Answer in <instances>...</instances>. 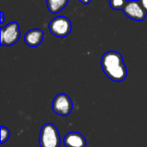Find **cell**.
Segmentation results:
<instances>
[{"instance_id": "1", "label": "cell", "mask_w": 147, "mask_h": 147, "mask_svg": "<svg viewBox=\"0 0 147 147\" xmlns=\"http://www.w3.org/2000/svg\"><path fill=\"white\" fill-rule=\"evenodd\" d=\"M101 66L105 75L114 82H121L127 76V70L121 54L108 51L101 58Z\"/></svg>"}, {"instance_id": "2", "label": "cell", "mask_w": 147, "mask_h": 147, "mask_svg": "<svg viewBox=\"0 0 147 147\" xmlns=\"http://www.w3.org/2000/svg\"><path fill=\"white\" fill-rule=\"evenodd\" d=\"M61 143L58 128L52 123L44 124L40 132V147H59Z\"/></svg>"}, {"instance_id": "3", "label": "cell", "mask_w": 147, "mask_h": 147, "mask_svg": "<svg viewBox=\"0 0 147 147\" xmlns=\"http://www.w3.org/2000/svg\"><path fill=\"white\" fill-rule=\"evenodd\" d=\"M72 28L71 22L66 16H56L49 23V31L53 36L65 38L70 34Z\"/></svg>"}, {"instance_id": "4", "label": "cell", "mask_w": 147, "mask_h": 147, "mask_svg": "<svg viewBox=\"0 0 147 147\" xmlns=\"http://www.w3.org/2000/svg\"><path fill=\"white\" fill-rule=\"evenodd\" d=\"M1 32V46H12L16 44L21 34L19 24L16 22H12L5 26H2Z\"/></svg>"}, {"instance_id": "5", "label": "cell", "mask_w": 147, "mask_h": 147, "mask_svg": "<svg viewBox=\"0 0 147 147\" xmlns=\"http://www.w3.org/2000/svg\"><path fill=\"white\" fill-rule=\"evenodd\" d=\"M53 111L60 116H68L73 109V102L69 96L65 93L57 95L52 103Z\"/></svg>"}, {"instance_id": "6", "label": "cell", "mask_w": 147, "mask_h": 147, "mask_svg": "<svg viewBox=\"0 0 147 147\" xmlns=\"http://www.w3.org/2000/svg\"><path fill=\"white\" fill-rule=\"evenodd\" d=\"M122 11L128 18L136 22H142L146 18L147 12L142 7L139 0L127 1Z\"/></svg>"}, {"instance_id": "7", "label": "cell", "mask_w": 147, "mask_h": 147, "mask_svg": "<svg viewBox=\"0 0 147 147\" xmlns=\"http://www.w3.org/2000/svg\"><path fill=\"white\" fill-rule=\"evenodd\" d=\"M45 36L44 32L39 28H33L28 30L24 35L25 43L30 47H38L43 40Z\"/></svg>"}, {"instance_id": "8", "label": "cell", "mask_w": 147, "mask_h": 147, "mask_svg": "<svg viewBox=\"0 0 147 147\" xmlns=\"http://www.w3.org/2000/svg\"><path fill=\"white\" fill-rule=\"evenodd\" d=\"M65 147H86V140L83 134L78 132L68 133L63 140Z\"/></svg>"}, {"instance_id": "9", "label": "cell", "mask_w": 147, "mask_h": 147, "mask_svg": "<svg viewBox=\"0 0 147 147\" xmlns=\"http://www.w3.org/2000/svg\"><path fill=\"white\" fill-rule=\"evenodd\" d=\"M69 0H47V6L50 13L57 14L64 9Z\"/></svg>"}, {"instance_id": "10", "label": "cell", "mask_w": 147, "mask_h": 147, "mask_svg": "<svg viewBox=\"0 0 147 147\" xmlns=\"http://www.w3.org/2000/svg\"><path fill=\"white\" fill-rule=\"evenodd\" d=\"M127 3V0H109L110 7L115 10H122L126 6Z\"/></svg>"}, {"instance_id": "11", "label": "cell", "mask_w": 147, "mask_h": 147, "mask_svg": "<svg viewBox=\"0 0 147 147\" xmlns=\"http://www.w3.org/2000/svg\"><path fill=\"white\" fill-rule=\"evenodd\" d=\"M9 136H10V132H9V130L7 127L2 126V127H1V144L5 143V142L9 140Z\"/></svg>"}, {"instance_id": "12", "label": "cell", "mask_w": 147, "mask_h": 147, "mask_svg": "<svg viewBox=\"0 0 147 147\" xmlns=\"http://www.w3.org/2000/svg\"><path fill=\"white\" fill-rule=\"evenodd\" d=\"M142 7L145 9V10L147 12V0H139Z\"/></svg>"}, {"instance_id": "13", "label": "cell", "mask_w": 147, "mask_h": 147, "mask_svg": "<svg viewBox=\"0 0 147 147\" xmlns=\"http://www.w3.org/2000/svg\"><path fill=\"white\" fill-rule=\"evenodd\" d=\"M0 16H1V21H0V24H1V25H3V22H4V14H3V11H1V13H0Z\"/></svg>"}, {"instance_id": "14", "label": "cell", "mask_w": 147, "mask_h": 147, "mask_svg": "<svg viewBox=\"0 0 147 147\" xmlns=\"http://www.w3.org/2000/svg\"><path fill=\"white\" fill-rule=\"evenodd\" d=\"M80 3H84V4H88V3H90V2H91V0H78Z\"/></svg>"}, {"instance_id": "15", "label": "cell", "mask_w": 147, "mask_h": 147, "mask_svg": "<svg viewBox=\"0 0 147 147\" xmlns=\"http://www.w3.org/2000/svg\"></svg>"}]
</instances>
